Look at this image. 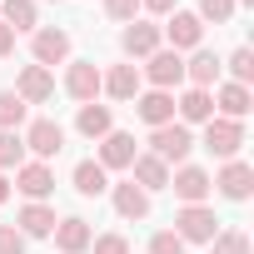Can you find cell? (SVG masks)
Here are the masks:
<instances>
[{
    "instance_id": "6da1fadb",
    "label": "cell",
    "mask_w": 254,
    "mask_h": 254,
    "mask_svg": "<svg viewBox=\"0 0 254 254\" xmlns=\"http://www.w3.org/2000/svg\"><path fill=\"white\" fill-rule=\"evenodd\" d=\"M190 150H194L190 125L170 120V125H160V130H150V155H155V160H165L170 170H175V165H190Z\"/></svg>"
},
{
    "instance_id": "7a4b0ae2",
    "label": "cell",
    "mask_w": 254,
    "mask_h": 254,
    "mask_svg": "<svg viewBox=\"0 0 254 254\" xmlns=\"http://www.w3.org/2000/svg\"><path fill=\"white\" fill-rule=\"evenodd\" d=\"M175 234H180L185 244H209V239L219 234V219H214L209 204H180V209H175Z\"/></svg>"
},
{
    "instance_id": "3957f363",
    "label": "cell",
    "mask_w": 254,
    "mask_h": 254,
    "mask_svg": "<svg viewBox=\"0 0 254 254\" xmlns=\"http://www.w3.org/2000/svg\"><path fill=\"white\" fill-rule=\"evenodd\" d=\"M20 140H25V150H30L35 160H45V165H50V160L65 150V125L40 115V120H30V125H25V135H20Z\"/></svg>"
},
{
    "instance_id": "277c9868",
    "label": "cell",
    "mask_w": 254,
    "mask_h": 254,
    "mask_svg": "<svg viewBox=\"0 0 254 254\" xmlns=\"http://www.w3.org/2000/svg\"><path fill=\"white\" fill-rule=\"evenodd\" d=\"M204 150L214 155V160H239V150H244V120H209L204 125Z\"/></svg>"
},
{
    "instance_id": "5b68a950",
    "label": "cell",
    "mask_w": 254,
    "mask_h": 254,
    "mask_svg": "<svg viewBox=\"0 0 254 254\" xmlns=\"http://www.w3.org/2000/svg\"><path fill=\"white\" fill-rule=\"evenodd\" d=\"M160 35L170 40L175 55H185V50H199V40H204V20H199L194 10H170V20L160 25Z\"/></svg>"
},
{
    "instance_id": "8992f818",
    "label": "cell",
    "mask_w": 254,
    "mask_h": 254,
    "mask_svg": "<svg viewBox=\"0 0 254 254\" xmlns=\"http://www.w3.org/2000/svg\"><path fill=\"white\" fill-rule=\"evenodd\" d=\"M140 80H150V90H170V95H175V85H185V55H175V50L160 45V50L145 60Z\"/></svg>"
},
{
    "instance_id": "52a82bcc",
    "label": "cell",
    "mask_w": 254,
    "mask_h": 254,
    "mask_svg": "<svg viewBox=\"0 0 254 254\" xmlns=\"http://www.w3.org/2000/svg\"><path fill=\"white\" fill-rule=\"evenodd\" d=\"M170 190H175L180 204H204V199L214 194V180H209V170H199V165H175V170H170Z\"/></svg>"
},
{
    "instance_id": "ba28073f",
    "label": "cell",
    "mask_w": 254,
    "mask_h": 254,
    "mask_svg": "<svg viewBox=\"0 0 254 254\" xmlns=\"http://www.w3.org/2000/svg\"><path fill=\"white\" fill-rule=\"evenodd\" d=\"M160 45H165V35H160L155 20H130V25L120 30V50H125V60H150Z\"/></svg>"
},
{
    "instance_id": "9c48e42d",
    "label": "cell",
    "mask_w": 254,
    "mask_h": 254,
    "mask_svg": "<svg viewBox=\"0 0 254 254\" xmlns=\"http://www.w3.org/2000/svg\"><path fill=\"white\" fill-rule=\"evenodd\" d=\"M30 55H35V65H70V35L65 30H55V25H40L35 35H30Z\"/></svg>"
},
{
    "instance_id": "30bf717a",
    "label": "cell",
    "mask_w": 254,
    "mask_h": 254,
    "mask_svg": "<svg viewBox=\"0 0 254 254\" xmlns=\"http://www.w3.org/2000/svg\"><path fill=\"white\" fill-rule=\"evenodd\" d=\"M209 180H214V190H219L224 199H234V204H244V199L254 194V170H249L244 160H224L219 175H209Z\"/></svg>"
},
{
    "instance_id": "8fae6325",
    "label": "cell",
    "mask_w": 254,
    "mask_h": 254,
    "mask_svg": "<svg viewBox=\"0 0 254 254\" xmlns=\"http://www.w3.org/2000/svg\"><path fill=\"white\" fill-rule=\"evenodd\" d=\"M140 65H110V70H100V95H110V100H120V105H130L135 95H140Z\"/></svg>"
},
{
    "instance_id": "7c38bea8",
    "label": "cell",
    "mask_w": 254,
    "mask_h": 254,
    "mask_svg": "<svg viewBox=\"0 0 254 254\" xmlns=\"http://www.w3.org/2000/svg\"><path fill=\"white\" fill-rule=\"evenodd\" d=\"M65 95L80 100V105L100 100V65H95V60H70V70H65Z\"/></svg>"
},
{
    "instance_id": "4fadbf2b",
    "label": "cell",
    "mask_w": 254,
    "mask_h": 254,
    "mask_svg": "<svg viewBox=\"0 0 254 254\" xmlns=\"http://www.w3.org/2000/svg\"><path fill=\"white\" fill-rule=\"evenodd\" d=\"M175 120H180V125H209V120H214V95L185 85V90L175 95Z\"/></svg>"
},
{
    "instance_id": "5bb4252c",
    "label": "cell",
    "mask_w": 254,
    "mask_h": 254,
    "mask_svg": "<svg viewBox=\"0 0 254 254\" xmlns=\"http://www.w3.org/2000/svg\"><path fill=\"white\" fill-rule=\"evenodd\" d=\"M15 190H20L25 199H35V204H45V194L55 190V170H50L45 160H25V165L15 170Z\"/></svg>"
},
{
    "instance_id": "9a60e30c",
    "label": "cell",
    "mask_w": 254,
    "mask_h": 254,
    "mask_svg": "<svg viewBox=\"0 0 254 254\" xmlns=\"http://www.w3.org/2000/svg\"><path fill=\"white\" fill-rule=\"evenodd\" d=\"M135 155H140V145H135L130 130H110V135L100 140V165H105V170H130Z\"/></svg>"
},
{
    "instance_id": "2e32d148",
    "label": "cell",
    "mask_w": 254,
    "mask_h": 254,
    "mask_svg": "<svg viewBox=\"0 0 254 254\" xmlns=\"http://www.w3.org/2000/svg\"><path fill=\"white\" fill-rule=\"evenodd\" d=\"M135 115L150 125V130H160V125L175 120V95L170 90H140L135 95Z\"/></svg>"
},
{
    "instance_id": "e0dca14e",
    "label": "cell",
    "mask_w": 254,
    "mask_h": 254,
    "mask_svg": "<svg viewBox=\"0 0 254 254\" xmlns=\"http://www.w3.org/2000/svg\"><path fill=\"white\" fill-rule=\"evenodd\" d=\"M15 95H20L25 105H45V100L55 95V75H50L45 65H25V70L15 75Z\"/></svg>"
},
{
    "instance_id": "ac0fdd59",
    "label": "cell",
    "mask_w": 254,
    "mask_h": 254,
    "mask_svg": "<svg viewBox=\"0 0 254 254\" xmlns=\"http://www.w3.org/2000/svg\"><path fill=\"white\" fill-rule=\"evenodd\" d=\"M110 199H115V214L120 219H130V224H140V219H150V194L140 190V185H110Z\"/></svg>"
},
{
    "instance_id": "d6986e66",
    "label": "cell",
    "mask_w": 254,
    "mask_h": 254,
    "mask_svg": "<svg viewBox=\"0 0 254 254\" xmlns=\"http://www.w3.org/2000/svg\"><path fill=\"white\" fill-rule=\"evenodd\" d=\"M55 209L50 204H35V199H25L20 204V214H15V229L25 234V239H45V234H55Z\"/></svg>"
},
{
    "instance_id": "ffe728a7",
    "label": "cell",
    "mask_w": 254,
    "mask_h": 254,
    "mask_svg": "<svg viewBox=\"0 0 254 254\" xmlns=\"http://www.w3.org/2000/svg\"><path fill=\"white\" fill-rule=\"evenodd\" d=\"M130 185H140L145 194L170 190V165H165V160H155V155H135V165H130Z\"/></svg>"
},
{
    "instance_id": "44dd1931",
    "label": "cell",
    "mask_w": 254,
    "mask_h": 254,
    "mask_svg": "<svg viewBox=\"0 0 254 254\" xmlns=\"http://www.w3.org/2000/svg\"><path fill=\"white\" fill-rule=\"evenodd\" d=\"M75 130H80L85 140H95V145H100V140L115 130V110H110V105H95V100H90V105H80V115H75Z\"/></svg>"
},
{
    "instance_id": "7402d4cb",
    "label": "cell",
    "mask_w": 254,
    "mask_h": 254,
    "mask_svg": "<svg viewBox=\"0 0 254 254\" xmlns=\"http://www.w3.org/2000/svg\"><path fill=\"white\" fill-rule=\"evenodd\" d=\"M219 70H224V60H219L214 50H194V55L185 60V80H190L194 90H209V85H219Z\"/></svg>"
},
{
    "instance_id": "603a6c76",
    "label": "cell",
    "mask_w": 254,
    "mask_h": 254,
    "mask_svg": "<svg viewBox=\"0 0 254 254\" xmlns=\"http://www.w3.org/2000/svg\"><path fill=\"white\" fill-rule=\"evenodd\" d=\"M249 105H254L249 85H234V80H224V85L214 90V110H219V120H244V115H249Z\"/></svg>"
},
{
    "instance_id": "cb8c5ba5",
    "label": "cell",
    "mask_w": 254,
    "mask_h": 254,
    "mask_svg": "<svg viewBox=\"0 0 254 254\" xmlns=\"http://www.w3.org/2000/svg\"><path fill=\"white\" fill-rule=\"evenodd\" d=\"M70 185H75L85 199H100V194L110 190V170H105L100 160H80V165L70 170Z\"/></svg>"
},
{
    "instance_id": "d4e9b609",
    "label": "cell",
    "mask_w": 254,
    "mask_h": 254,
    "mask_svg": "<svg viewBox=\"0 0 254 254\" xmlns=\"http://www.w3.org/2000/svg\"><path fill=\"white\" fill-rule=\"evenodd\" d=\"M90 239H95V229H90L80 214H70V219L55 224V249H60V254H85Z\"/></svg>"
},
{
    "instance_id": "484cf974",
    "label": "cell",
    "mask_w": 254,
    "mask_h": 254,
    "mask_svg": "<svg viewBox=\"0 0 254 254\" xmlns=\"http://www.w3.org/2000/svg\"><path fill=\"white\" fill-rule=\"evenodd\" d=\"M0 20H5L15 35H20V30H30V35L40 30V10H35V0H0Z\"/></svg>"
},
{
    "instance_id": "4316f807",
    "label": "cell",
    "mask_w": 254,
    "mask_h": 254,
    "mask_svg": "<svg viewBox=\"0 0 254 254\" xmlns=\"http://www.w3.org/2000/svg\"><path fill=\"white\" fill-rule=\"evenodd\" d=\"M25 165V140L20 130H0V175L5 170H20Z\"/></svg>"
},
{
    "instance_id": "83f0119b",
    "label": "cell",
    "mask_w": 254,
    "mask_h": 254,
    "mask_svg": "<svg viewBox=\"0 0 254 254\" xmlns=\"http://www.w3.org/2000/svg\"><path fill=\"white\" fill-rule=\"evenodd\" d=\"M209 254H249V234L239 224H229V229H219L209 239Z\"/></svg>"
},
{
    "instance_id": "f1b7e54d",
    "label": "cell",
    "mask_w": 254,
    "mask_h": 254,
    "mask_svg": "<svg viewBox=\"0 0 254 254\" xmlns=\"http://www.w3.org/2000/svg\"><path fill=\"white\" fill-rule=\"evenodd\" d=\"M25 125V100L15 90H0V130H20Z\"/></svg>"
},
{
    "instance_id": "f546056e",
    "label": "cell",
    "mask_w": 254,
    "mask_h": 254,
    "mask_svg": "<svg viewBox=\"0 0 254 254\" xmlns=\"http://www.w3.org/2000/svg\"><path fill=\"white\" fill-rule=\"evenodd\" d=\"M224 70H229V80H234V85H249V80H254V50H249V45H239V50L224 60Z\"/></svg>"
},
{
    "instance_id": "4dcf8cb0",
    "label": "cell",
    "mask_w": 254,
    "mask_h": 254,
    "mask_svg": "<svg viewBox=\"0 0 254 254\" xmlns=\"http://www.w3.org/2000/svg\"><path fill=\"white\" fill-rule=\"evenodd\" d=\"M234 10H239L234 0H199V10H194V15H199L204 25H229V20H234Z\"/></svg>"
},
{
    "instance_id": "1f68e13d",
    "label": "cell",
    "mask_w": 254,
    "mask_h": 254,
    "mask_svg": "<svg viewBox=\"0 0 254 254\" xmlns=\"http://www.w3.org/2000/svg\"><path fill=\"white\" fill-rule=\"evenodd\" d=\"M90 254H130V239H125V234H95L90 239Z\"/></svg>"
},
{
    "instance_id": "d6a6232c",
    "label": "cell",
    "mask_w": 254,
    "mask_h": 254,
    "mask_svg": "<svg viewBox=\"0 0 254 254\" xmlns=\"http://www.w3.org/2000/svg\"><path fill=\"white\" fill-rule=\"evenodd\" d=\"M150 254H185V239L175 229H155L150 234Z\"/></svg>"
},
{
    "instance_id": "836d02e7",
    "label": "cell",
    "mask_w": 254,
    "mask_h": 254,
    "mask_svg": "<svg viewBox=\"0 0 254 254\" xmlns=\"http://www.w3.org/2000/svg\"><path fill=\"white\" fill-rule=\"evenodd\" d=\"M25 244H30V239H25L15 224H0V254H25Z\"/></svg>"
},
{
    "instance_id": "e575fe53",
    "label": "cell",
    "mask_w": 254,
    "mask_h": 254,
    "mask_svg": "<svg viewBox=\"0 0 254 254\" xmlns=\"http://www.w3.org/2000/svg\"><path fill=\"white\" fill-rule=\"evenodd\" d=\"M105 15H110V20H125V25H130V20L140 15V0H105Z\"/></svg>"
},
{
    "instance_id": "d590c367",
    "label": "cell",
    "mask_w": 254,
    "mask_h": 254,
    "mask_svg": "<svg viewBox=\"0 0 254 254\" xmlns=\"http://www.w3.org/2000/svg\"><path fill=\"white\" fill-rule=\"evenodd\" d=\"M140 10H150V15H170V10H180V0H140Z\"/></svg>"
},
{
    "instance_id": "8d00e7d4",
    "label": "cell",
    "mask_w": 254,
    "mask_h": 254,
    "mask_svg": "<svg viewBox=\"0 0 254 254\" xmlns=\"http://www.w3.org/2000/svg\"><path fill=\"white\" fill-rule=\"evenodd\" d=\"M5 55H15V30L0 20V60H5Z\"/></svg>"
},
{
    "instance_id": "74e56055",
    "label": "cell",
    "mask_w": 254,
    "mask_h": 254,
    "mask_svg": "<svg viewBox=\"0 0 254 254\" xmlns=\"http://www.w3.org/2000/svg\"><path fill=\"white\" fill-rule=\"evenodd\" d=\"M5 199H10V180H5V175H0V204H5Z\"/></svg>"
},
{
    "instance_id": "f35d334b",
    "label": "cell",
    "mask_w": 254,
    "mask_h": 254,
    "mask_svg": "<svg viewBox=\"0 0 254 254\" xmlns=\"http://www.w3.org/2000/svg\"><path fill=\"white\" fill-rule=\"evenodd\" d=\"M234 5H254V0H234Z\"/></svg>"
},
{
    "instance_id": "ab89813d",
    "label": "cell",
    "mask_w": 254,
    "mask_h": 254,
    "mask_svg": "<svg viewBox=\"0 0 254 254\" xmlns=\"http://www.w3.org/2000/svg\"><path fill=\"white\" fill-rule=\"evenodd\" d=\"M55 5H60V0H55Z\"/></svg>"
}]
</instances>
